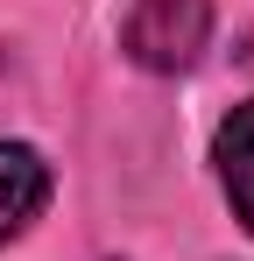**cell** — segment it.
<instances>
[{
    "label": "cell",
    "instance_id": "obj_1",
    "mask_svg": "<svg viewBox=\"0 0 254 261\" xmlns=\"http://www.w3.org/2000/svg\"><path fill=\"white\" fill-rule=\"evenodd\" d=\"M212 36V0H134L120 21V49L141 71H191Z\"/></svg>",
    "mask_w": 254,
    "mask_h": 261
},
{
    "label": "cell",
    "instance_id": "obj_2",
    "mask_svg": "<svg viewBox=\"0 0 254 261\" xmlns=\"http://www.w3.org/2000/svg\"><path fill=\"white\" fill-rule=\"evenodd\" d=\"M49 205V163L29 141H0V247Z\"/></svg>",
    "mask_w": 254,
    "mask_h": 261
},
{
    "label": "cell",
    "instance_id": "obj_3",
    "mask_svg": "<svg viewBox=\"0 0 254 261\" xmlns=\"http://www.w3.org/2000/svg\"><path fill=\"white\" fill-rule=\"evenodd\" d=\"M212 163H219V184H226L240 226L254 233V99H240V106L219 120V134H212Z\"/></svg>",
    "mask_w": 254,
    "mask_h": 261
}]
</instances>
